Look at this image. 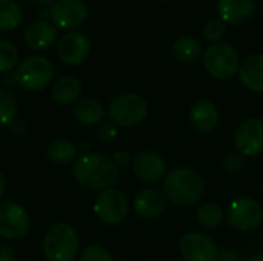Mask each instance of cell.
Masks as SVG:
<instances>
[{"label":"cell","mask_w":263,"mask_h":261,"mask_svg":"<svg viewBox=\"0 0 263 261\" xmlns=\"http://www.w3.org/2000/svg\"><path fill=\"white\" fill-rule=\"evenodd\" d=\"M72 177L85 189L105 191L119 180V168L111 158L89 152L74 162Z\"/></svg>","instance_id":"1"},{"label":"cell","mask_w":263,"mask_h":261,"mask_svg":"<svg viewBox=\"0 0 263 261\" xmlns=\"http://www.w3.org/2000/svg\"><path fill=\"white\" fill-rule=\"evenodd\" d=\"M205 192L202 175L190 168H177L165 175L163 194L177 206H191L197 203Z\"/></svg>","instance_id":"2"},{"label":"cell","mask_w":263,"mask_h":261,"mask_svg":"<svg viewBox=\"0 0 263 261\" xmlns=\"http://www.w3.org/2000/svg\"><path fill=\"white\" fill-rule=\"evenodd\" d=\"M77 231L65 222L48 228L42 240V251L48 261H72L79 252Z\"/></svg>","instance_id":"3"},{"label":"cell","mask_w":263,"mask_h":261,"mask_svg":"<svg viewBox=\"0 0 263 261\" xmlns=\"http://www.w3.org/2000/svg\"><path fill=\"white\" fill-rule=\"evenodd\" d=\"M54 78V66L51 60L43 55H32L25 58L14 71V82L26 91H42Z\"/></svg>","instance_id":"4"},{"label":"cell","mask_w":263,"mask_h":261,"mask_svg":"<svg viewBox=\"0 0 263 261\" xmlns=\"http://www.w3.org/2000/svg\"><path fill=\"white\" fill-rule=\"evenodd\" d=\"M111 123L120 128H134L148 115V103L137 94H120L114 97L108 106Z\"/></svg>","instance_id":"5"},{"label":"cell","mask_w":263,"mask_h":261,"mask_svg":"<svg viewBox=\"0 0 263 261\" xmlns=\"http://www.w3.org/2000/svg\"><path fill=\"white\" fill-rule=\"evenodd\" d=\"M203 65L206 71L219 80H228L234 77L240 68L237 51L223 42H216L205 49Z\"/></svg>","instance_id":"6"},{"label":"cell","mask_w":263,"mask_h":261,"mask_svg":"<svg viewBox=\"0 0 263 261\" xmlns=\"http://www.w3.org/2000/svg\"><path fill=\"white\" fill-rule=\"evenodd\" d=\"M227 220L231 228L250 232L257 229L263 222V209L259 202L250 197L234 198L227 209Z\"/></svg>","instance_id":"7"},{"label":"cell","mask_w":263,"mask_h":261,"mask_svg":"<svg viewBox=\"0 0 263 261\" xmlns=\"http://www.w3.org/2000/svg\"><path fill=\"white\" fill-rule=\"evenodd\" d=\"M94 212L102 223L108 226H116L128 217L129 203L122 191L116 188H108L99 194L94 203Z\"/></svg>","instance_id":"8"},{"label":"cell","mask_w":263,"mask_h":261,"mask_svg":"<svg viewBox=\"0 0 263 261\" xmlns=\"http://www.w3.org/2000/svg\"><path fill=\"white\" fill-rule=\"evenodd\" d=\"M31 226L28 211L12 200L0 202V237L5 240L23 238Z\"/></svg>","instance_id":"9"},{"label":"cell","mask_w":263,"mask_h":261,"mask_svg":"<svg viewBox=\"0 0 263 261\" xmlns=\"http://www.w3.org/2000/svg\"><path fill=\"white\" fill-rule=\"evenodd\" d=\"M234 146L243 157H257L263 152V120L248 118L236 131Z\"/></svg>","instance_id":"10"},{"label":"cell","mask_w":263,"mask_h":261,"mask_svg":"<svg viewBox=\"0 0 263 261\" xmlns=\"http://www.w3.org/2000/svg\"><path fill=\"white\" fill-rule=\"evenodd\" d=\"M185 261H219V248L213 238L200 232H190L180 240Z\"/></svg>","instance_id":"11"},{"label":"cell","mask_w":263,"mask_h":261,"mask_svg":"<svg viewBox=\"0 0 263 261\" xmlns=\"http://www.w3.org/2000/svg\"><path fill=\"white\" fill-rule=\"evenodd\" d=\"M91 52V42L80 32H68L57 43V57L68 66L83 63Z\"/></svg>","instance_id":"12"},{"label":"cell","mask_w":263,"mask_h":261,"mask_svg":"<svg viewBox=\"0 0 263 261\" xmlns=\"http://www.w3.org/2000/svg\"><path fill=\"white\" fill-rule=\"evenodd\" d=\"M88 17V6L83 0H57L51 8V18L62 29H74Z\"/></svg>","instance_id":"13"},{"label":"cell","mask_w":263,"mask_h":261,"mask_svg":"<svg viewBox=\"0 0 263 261\" xmlns=\"http://www.w3.org/2000/svg\"><path fill=\"white\" fill-rule=\"evenodd\" d=\"M133 172L142 183L154 185L165 178L166 174V163L165 160L156 152H140L133 160Z\"/></svg>","instance_id":"14"},{"label":"cell","mask_w":263,"mask_h":261,"mask_svg":"<svg viewBox=\"0 0 263 261\" xmlns=\"http://www.w3.org/2000/svg\"><path fill=\"white\" fill-rule=\"evenodd\" d=\"M166 208V197L156 188L142 189L134 198V211L142 218H157Z\"/></svg>","instance_id":"15"},{"label":"cell","mask_w":263,"mask_h":261,"mask_svg":"<svg viewBox=\"0 0 263 261\" xmlns=\"http://www.w3.org/2000/svg\"><path fill=\"white\" fill-rule=\"evenodd\" d=\"M256 11L254 0H219L217 12L223 23L239 25L247 22Z\"/></svg>","instance_id":"16"},{"label":"cell","mask_w":263,"mask_h":261,"mask_svg":"<svg viewBox=\"0 0 263 261\" xmlns=\"http://www.w3.org/2000/svg\"><path fill=\"white\" fill-rule=\"evenodd\" d=\"M23 40L31 49H48L57 40V29L46 20H35L26 26Z\"/></svg>","instance_id":"17"},{"label":"cell","mask_w":263,"mask_h":261,"mask_svg":"<svg viewBox=\"0 0 263 261\" xmlns=\"http://www.w3.org/2000/svg\"><path fill=\"white\" fill-rule=\"evenodd\" d=\"M190 122L193 128L199 132H210L217 126L219 111L216 105L210 100H199L193 105L190 111Z\"/></svg>","instance_id":"18"},{"label":"cell","mask_w":263,"mask_h":261,"mask_svg":"<svg viewBox=\"0 0 263 261\" xmlns=\"http://www.w3.org/2000/svg\"><path fill=\"white\" fill-rule=\"evenodd\" d=\"M239 77L245 88L263 92V54L248 55L239 68Z\"/></svg>","instance_id":"19"},{"label":"cell","mask_w":263,"mask_h":261,"mask_svg":"<svg viewBox=\"0 0 263 261\" xmlns=\"http://www.w3.org/2000/svg\"><path fill=\"white\" fill-rule=\"evenodd\" d=\"M80 94H82L80 80L72 75H65L54 83L51 89V100L57 106H68L77 103L80 100Z\"/></svg>","instance_id":"20"},{"label":"cell","mask_w":263,"mask_h":261,"mask_svg":"<svg viewBox=\"0 0 263 261\" xmlns=\"http://www.w3.org/2000/svg\"><path fill=\"white\" fill-rule=\"evenodd\" d=\"M72 117L83 126H97L105 118V109L92 97H83L72 108Z\"/></svg>","instance_id":"21"},{"label":"cell","mask_w":263,"mask_h":261,"mask_svg":"<svg viewBox=\"0 0 263 261\" xmlns=\"http://www.w3.org/2000/svg\"><path fill=\"white\" fill-rule=\"evenodd\" d=\"M46 157L52 165L65 166L76 160L77 146L68 138H55L46 148Z\"/></svg>","instance_id":"22"},{"label":"cell","mask_w":263,"mask_h":261,"mask_svg":"<svg viewBox=\"0 0 263 261\" xmlns=\"http://www.w3.org/2000/svg\"><path fill=\"white\" fill-rule=\"evenodd\" d=\"M173 54L183 63H194L202 57V45L197 38L183 35L173 45Z\"/></svg>","instance_id":"23"},{"label":"cell","mask_w":263,"mask_h":261,"mask_svg":"<svg viewBox=\"0 0 263 261\" xmlns=\"http://www.w3.org/2000/svg\"><path fill=\"white\" fill-rule=\"evenodd\" d=\"M23 20L22 9L12 0H0V31H14Z\"/></svg>","instance_id":"24"},{"label":"cell","mask_w":263,"mask_h":261,"mask_svg":"<svg viewBox=\"0 0 263 261\" xmlns=\"http://www.w3.org/2000/svg\"><path fill=\"white\" fill-rule=\"evenodd\" d=\"M17 112H18V103L15 95L8 91L0 88V126H11L17 120Z\"/></svg>","instance_id":"25"},{"label":"cell","mask_w":263,"mask_h":261,"mask_svg":"<svg viewBox=\"0 0 263 261\" xmlns=\"http://www.w3.org/2000/svg\"><path fill=\"white\" fill-rule=\"evenodd\" d=\"M197 220L206 229L219 228L225 220V211L217 203H205L197 209Z\"/></svg>","instance_id":"26"},{"label":"cell","mask_w":263,"mask_h":261,"mask_svg":"<svg viewBox=\"0 0 263 261\" xmlns=\"http://www.w3.org/2000/svg\"><path fill=\"white\" fill-rule=\"evenodd\" d=\"M18 66V51L14 43L0 40V74H8Z\"/></svg>","instance_id":"27"},{"label":"cell","mask_w":263,"mask_h":261,"mask_svg":"<svg viewBox=\"0 0 263 261\" xmlns=\"http://www.w3.org/2000/svg\"><path fill=\"white\" fill-rule=\"evenodd\" d=\"M245 157L239 152H230L225 155L223 162H222V169L230 174V175H237L245 169Z\"/></svg>","instance_id":"28"},{"label":"cell","mask_w":263,"mask_h":261,"mask_svg":"<svg viewBox=\"0 0 263 261\" xmlns=\"http://www.w3.org/2000/svg\"><path fill=\"white\" fill-rule=\"evenodd\" d=\"M79 261H114L112 255L109 254V251L100 245H89L86 246L82 254Z\"/></svg>","instance_id":"29"},{"label":"cell","mask_w":263,"mask_h":261,"mask_svg":"<svg viewBox=\"0 0 263 261\" xmlns=\"http://www.w3.org/2000/svg\"><path fill=\"white\" fill-rule=\"evenodd\" d=\"M225 34V23L220 18H213L210 22H206V25L203 26V35L206 40L216 43L219 42Z\"/></svg>","instance_id":"30"},{"label":"cell","mask_w":263,"mask_h":261,"mask_svg":"<svg viewBox=\"0 0 263 261\" xmlns=\"http://www.w3.org/2000/svg\"><path fill=\"white\" fill-rule=\"evenodd\" d=\"M96 137L100 143H111L117 137V129L114 123H100L97 126Z\"/></svg>","instance_id":"31"},{"label":"cell","mask_w":263,"mask_h":261,"mask_svg":"<svg viewBox=\"0 0 263 261\" xmlns=\"http://www.w3.org/2000/svg\"><path fill=\"white\" fill-rule=\"evenodd\" d=\"M112 162L116 163L117 168H119V166L125 168V166H128V165L131 163V157H129L128 152H116L114 157H112Z\"/></svg>","instance_id":"32"},{"label":"cell","mask_w":263,"mask_h":261,"mask_svg":"<svg viewBox=\"0 0 263 261\" xmlns=\"http://www.w3.org/2000/svg\"><path fill=\"white\" fill-rule=\"evenodd\" d=\"M0 261H14V251L6 243H0Z\"/></svg>","instance_id":"33"},{"label":"cell","mask_w":263,"mask_h":261,"mask_svg":"<svg viewBox=\"0 0 263 261\" xmlns=\"http://www.w3.org/2000/svg\"><path fill=\"white\" fill-rule=\"evenodd\" d=\"M236 255L231 251H225L223 254H219V261H234Z\"/></svg>","instance_id":"34"},{"label":"cell","mask_w":263,"mask_h":261,"mask_svg":"<svg viewBox=\"0 0 263 261\" xmlns=\"http://www.w3.org/2000/svg\"><path fill=\"white\" fill-rule=\"evenodd\" d=\"M3 194H5V178H3V175H2V172H0V202H2Z\"/></svg>","instance_id":"35"},{"label":"cell","mask_w":263,"mask_h":261,"mask_svg":"<svg viewBox=\"0 0 263 261\" xmlns=\"http://www.w3.org/2000/svg\"><path fill=\"white\" fill-rule=\"evenodd\" d=\"M248 261H263V254H260V255H254L253 258H250Z\"/></svg>","instance_id":"36"},{"label":"cell","mask_w":263,"mask_h":261,"mask_svg":"<svg viewBox=\"0 0 263 261\" xmlns=\"http://www.w3.org/2000/svg\"><path fill=\"white\" fill-rule=\"evenodd\" d=\"M39 3H51V2H55V0H35Z\"/></svg>","instance_id":"37"}]
</instances>
